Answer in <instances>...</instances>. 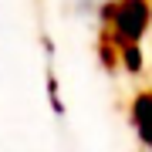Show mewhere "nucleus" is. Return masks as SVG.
I'll return each instance as SVG.
<instances>
[{"label": "nucleus", "instance_id": "nucleus-1", "mask_svg": "<svg viewBox=\"0 0 152 152\" xmlns=\"http://www.w3.org/2000/svg\"><path fill=\"white\" fill-rule=\"evenodd\" d=\"M149 24H152V4L149 0H115V14H112V24H108V34L122 48V44L142 41L149 34Z\"/></svg>", "mask_w": 152, "mask_h": 152}, {"label": "nucleus", "instance_id": "nucleus-2", "mask_svg": "<svg viewBox=\"0 0 152 152\" xmlns=\"http://www.w3.org/2000/svg\"><path fill=\"white\" fill-rule=\"evenodd\" d=\"M129 122H132L135 139L152 152V88L132 95V102H129Z\"/></svg>", "mask_w": 152, "mask_h": 152}, {"label": "nucleus", "instance_id": "nucleus-3", "mask_svg": "<svg viewBox=\"0 0 152 152\" xmlns=\"http://www.w3.org/2000/svg\"><path fill=\"white\" fill-rule=\"evenodd\" d=\"M118 68L125 71V75H142L145 71V54H142V41H135V44H122L118 48Z\"/></svg>", "mask_w": 152, "mask_h": 152}]
</instances>
